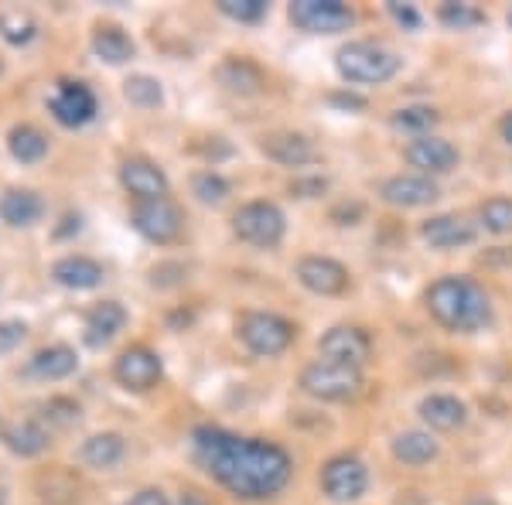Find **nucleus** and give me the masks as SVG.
Segmentation results:
<instances>
[{
	"instance_id": "f257e3e1",
	"label": "nucleus",
	"mask_w": 512,
	"mask_h": 505,
	"mask_svg": "<svg viewBox=\"0 0 512 505\" xmlns=\"http://www.w3.org/2000/svg\"><path fill=\"white\" fill-rule=\"evenodd\" d=\"M192 458L212 482L243 502L274 499L294 478V458L280 444L209 424L192 430Z\"/></svg>"
},
{
	"instance_id": "f03ea898",
	"label": "nucleus",
	"mask_w": 512,
	"mask_h": 505,
	"mask_svg": "<svg viewBox=\"0 0 512 505\" xmlns=\"http://www.w3.org/2000/svg\"><path fill=\"white\" fill-rule=\"evenodd\" d=\"M427 314L451 335H478L492 328L495 304L485 284H478L468 273H444L424 291Z\"/></svg>"
},
{
	"instance_id": "7ed1b4c3",
	"label": "nucleus",
	"mask_w": 512,
	"mask_h": 505,
	"mask_svg": "<svg viewBox=\"0 0 512 505\" xmlns=\"http://www.w3.org/2000/svg\"><path fill=\"white\" fill-rule=\"evenodd\" d=\"M400 69H403L400 55L369 38L345 41L335 52V72L349 86H386L390 79L400 76Z\"/></svg>"
},
{
	"instance_id": "20e7f679",
	"label": "nucleus",
	"mask_w": 512,
	"mask_h": 505,
	"mask_svg": "<svg viewBox=\"0 0 512 505\" xmlns=\"http://www.w3.org/2000/svg\"><path fill=\"white\" fill-rule=\"evenodd\" d=\"M236 338L256 359H277L297 342V325L277 311H243L236 318Z\"/></svg>"
},
{
	"instance_id": "39448f33",
	"label": "nucleus",
	"mask_w": 512,
	"mask_h": 505,
	"mask_svg": "<svg viewBox=\"0 0 512 505\" xmlns=\"http://www.w3.org/2000/svg\"><path fill=\"white\" fill-rule=\"evenodd\" d=\"M287 233V215L270 198H253L233 215V236L256 250H277Z\"/></svg>"
},
{
	"instance_id": "423d86ee",
	"label": "nucleus",
	"mask_w": 512,
	"mask_h": 505,
	"mask_svg": "<svg viewBox=\"0 0 512 505\" xmlns=\"http://www.w3.org/2000/svg\"><path fill=\"white\" fill-rule=\"evenodd\" d=\"M297 383H301V389L311 400H321V403H352L355 396L366 389L362 369L338 366V362H328V359H318V362H311V366H304Z\"/></svg>"
},
{
	"instance_id": "0eeeda50",
	"label": "nucleus",
	"mask_w": 512,
	"mask_h": 505,
	"mask_svg": "<svg viewBox=\"0 0 512 505\" xmlns=\"http://www.w3.org/2000/svg\"><path fill=\"white\" fill-rule=\"evenodd\" d=\"M287 18L304 35H342L355 24V11L342 0H294Z\"/></svg>"
},
{
	"instance_id": "6e6552de",
	"label": "nucleus",
	"mask_w": 512,
	"mask_h": 505,
	"mask_svg": "<svg viewBox=\"0 0 512 505\" xmlns=\"http://www.w3.org/2000/svg\"><path fill=\"white\" fill-rule=\"evenodd\" d=\"M130 226L137 229L147 243L171 246L185 233V212L178 209L171 198H158V202H137L130 209Z\"/></svg>"
},
{
	"instance_id": "1a4fd4ad",
	"label": "nucleus",
	"mask_w": 512,
	"mask_h": 505,
	"mask_svg": "<svg viewBox=\"0 0 512 505\" xmlns=\"http://www.w3.org/2000/svg\"><path fill=\"white\" fill-rule=\"evenodd\" d=\"M318 482L332 502H355L369 492V468L355 454H335L321 465Z\"/></svg>"
},
{
	"instance_id": "9d476101",
	"label": "nucleus",
	"mask_w": 512,
	"mask_h": 505,
	"mask_svg": "<svg viewBox=\"0 0 512 505\" xmlns=\"http://www.w3.org/2000/svg\"><path fill=\"white\" fill-rule=\"evenodd\" d=\"M318 352L321 359L338 362V366L366 369L373 359V338L359 325H332L318 338Z\"/></svg>"
},
{
	"instance_id": "9b49d317",
	"label": "nucleus",
	"mask_w": 512,
	"mask_h": 505,
	"mask_svg": "<svg viewBox=\"0 0 512 505\" xmlns=\"http://www.w3.org/2000/svg\"><path fill=\"white\" fill-rule=\"evenodd\" d=\"M294 273H297V284L318 297H342L352 287L349 267L338 263L335 256H321V253L301 256Z\"/></svg>"
},
{
	"instance_id": "f8f14e48",
	"label": "nucleus",
	"mask_w": 512,
	"mask_h": 505,
	"mask_svg": "<svg viewBox=\"0 0 512 505\" xmlns=\"http://www.w3.org/2000/svg\"><path fill=\"white\" fill-rule=\"evenodd\" d=\"M164 376V362L161 355L154 349H147V345H130V349H123L117 355V362H113V379L130 389V393H151L154 386L161 383Z\"/></svg>"
},
{
	"instance_id": "ddd939ff",
	"label": "nucleus",
	"mask_w": 512,
	"mask_h": 505,
	"mask_svg": "<svg viewBox=\"0 0 512 505\" xmlns=\"http://www.w3.org/2000/svg\"><path fill=\"white\" fill-rule=\"evenodd\" d=\"M420 239H424L427 250L437 253L465 250V246H472L478 239V222L461 212H441L420 222Z\"/></svg>"
},
{
	"instance_id": "4468645a",
	"label": "nucleus",
	"mask_w": 512,
	"mask_h": 505,
	"mask_svg": "<svg viewBox=\"0 0 512 505\" xmlns=\"http://www.w3.org/2000/svg\"><path fill=\"white\" fill-rule=\"evenodd\" d=\"M403 157H407V164L414 168V175H424V178H441V175H451L454 168L461 164V151L451 144V140L444 137H417L410 140L407 147H403Z\"/></svg>"
},
{
	"instance_id": "2eb2a0df",
	"label": "nucleus",
	"mask_w": 512,
	"mask_h": 505,
	"mask_svg": "<svg viewBox=\"0 0 512 505\" xmlns=\"http://www.w3.org/2000/svg\"><path fill=\"white\" fill-rule=\"evenodd\" d=\"M96 110H99L96 93L79 79H62L55 96L48 99V113L55 117V123H62V127H69V130L86 127V123L96 117Z\"/></svg>"
},
{
	"instance_id": "dca6fc26",
	"label": "nucleus",
	"mask_w": 512,
	"mask_h": 505,
	"mask_svg": "<svg viewBox=\"0 0 512 505\" xmlns=\"http://www.w3.org/2000/svg\"><path fill=\"white\" fill-rule=\"evenodd\" d=\"M379 198L393 209H427L441 198V188H437L434 178H424V175H393L379 185Z\"/></svg>"
},
{
	"instance_id": "f3484780",
	"label": "nucleus",
	"mask_w": 512,
	"mask_h": 505,
	"mask_svg": "<svg viewBox=\"0 0 512 505\" xmlns=\"http://www.w3.org/2000/svg\"><path fill=\"white\" fill-rule=\"evenodd\" d=\"M120 185L127 188V195H134V202H158L171 192L168 175L147 157H127L120 164Z\"/></svg>"
},
{
	"instance_id": "a211bd4d",
	"label": "nucleus",
	"mask_w": 512,
	"mask_h": 505,
	"mask_svg": "<svg viewBox=\"0 0 512 505\" xmlns=\"http://www.w3.org/2000/svg\"><path fill=\"white\" fill-rule=\"evenodd\" d=\"M260 151L270 157V161L284 164V168H308V164L321 161V151L315 147V140L294 134V130H277V134H267L260 140Z\"/></svg>"
},
{
	"instance_id": "6ab92c4d",
	"label": "nucleus",
	"mask_w": 512,
	"mask_h": 505,
	"mask_svg": "<svg viewBox=\"0 0 512 505\" xmlns=\"http://www.w3.org/2000/svg\"><path fill=\"white\" fill-rule=\"evenodd\" d=\"M420 420L427 424L431 434H454L468 424V403L458 400L454 393H431L420 400Z\"/></svg>"
},
{
	"instance_id": "aec40b11",
	"label": "nucleus",
	"mask_w": 512,
	"mask_h": 505,
	"mask_svg": "<svg viewBox=\"0 0 512 505\" xmlns=\"http://www.w3.org/2000/svg\"><path fill=\"white\" fill-rule=\"evenodd\" d=\"M52 280L65 291H93L106 280L103 263L93 260V256H62V260L52 263Z\"/></svg>"
},
{
	"instance_id": "412c9836",
	"label": "nucleus",
	"mask_w": 512,
	"mask_h": 505,
	"mask_svg": "<svg viewBox=\"0 0 512 505\" xmlns=\"http://www.w3.org/2000/svg\"><path fill=\"white\" fill-rule=\"evenodd\" d=\"M127 321H130V314L120 301L93 304V308L86 311V345H93V349H99V345H110L113 338L127 328Z\"/></svg>"
},
{
	"instance_id": "4be33fe9",
	"label": "nucleus",
	"mask_w": 512,
	"mask_h": 505,
	"mask_svg": "<svg viewBox=\"0 0 512 505\" xmlns=\"http://www.w3.org/2000/svg\"><path fill=\"white\" fill-rule=\"evenodd\" d=\"M390 451L403 468H427L431 461H437L441 444H437V437L431 430H400V434L393 437Z\"/></svg>"
},
{
	"instance_id": "5701e85b",
	"label": "nucleus",
	"mask_w": 512,
	"mask_h": 505,
	"mask_svg": "<svg viewBox=\"0 0 512 505\" xmlns=\"http://www.w3.org/2000/svg\"><path fill=\"white\" fill-rule=\"evenodd\" d=\"M45 215V202L38 198V192L31 188H7L0 195V219L11 229H28Z\"/></svg>"
},
{
	"instance_id": "b1692460",
	"label": "nucleus",
	"mask_w": 512,
	"mask_h": 505,
	"mask_svg": "<svg viewBox=\"0 0 512 505\" xmlns=\"http://www.w3.org/2000/svg\"><path fill=\"white\" fill-rule=\"evenodd\" d=\"M216 79L222 82V89H229L233 96H256L267 89V76L263 69L250 59H226L216 69Z\"/></svg>"
},
{
	"instance_id": "393cba45",
	"label": "nucleus",
	"mask_w": 512,
	"mask_h": 505,
	"mask_svg": "<svg viewBox=\"0 0 512 505\" xmlns=\"http://www.w3.org/2000/svg\"><path fill=\"white\" fill-rule=\"evenodd\" d=\"M123 458H127V441H123L120 434H113V430H103V434L86 437L79 447V461L89 468H96V471L117 468Z\"/></svg>"
},
{
	"instance_id": "a878e982",
	"label": "nucleus",
	"mask_w": 512,
	"mask_h": 505,
	"mask_svg": "<svg viewBox=\"0 0 512 505\" xmlns=\"http://www.w3.org/2000/svg\"><path fill=\"white\" fill-rule=\"evenodd\" d=\"M76 369H79V355L69 345H48V349L31 355L28 362V376L35 379H65Z\"/></svg>"
},
{
	"instance_id": "bb28decb",
	"label": "nucleus",
	"mask_w": 512,
	"mask_h": 505,
	"mask_svg": "<svg viewBox=\"0 0 512 505\" xmlns=\"http://www.w3.org/2000/svg\"><path fill=\"white\" fill-rule=\"evenodd\" d=\"M93 55L106 65H123L137 55V45L117 24H103V28L93 31Z\"/></svg>"
},
{
	"instance_id": "cd10ccee",
	"label": "nucleus",
	"mask_w": 512,
	"mask_h": 505,
	"mask_svg": "<svg viewBox=\"0 0 512 505\" xmlns=\"http://www.w3.org/2000/svg\"><path fill=\"white\" fill-rule=\"evenodd\" d=\"M441 123V113L427 103H410V106H400V110L390 117V127L396 134H407V137H431L434 127Z\"/></svg>"
},
{
	"instance_id": "c85d7f7f",
	"label": "nucleus",
	"mask_w": 512,
	"mask_h": 505,
	"mask_svg": "<svg viewBox=\"0 0 512 505\" xmlns=\"http://www.w3.org/2000/svg\"><path fill=\"white\" fill-rule=\"evenodd\" d=\"M7 151L18 164H38L48 154V137L41 134L35 123H18V127L7 134Z\"/></svg>"
},
{
	"instance_id": "c756f323",
	"label": "nucleus",
	"mask_w": 512,
	"mask_h": 505,
	"mask_svg": "<svg viewBox=\"0 0 512 505\" xmlns=\"http://www.w3.org/2000/svg\"><path fill=\"white\" fill-rule=\"evenodd\" d=\"M4 444L21 458H35L48 447V430L38 420H21V424H11L4 430Z\"/></svg>"
},
{
	"instance_id": "7c9ffc66",
	"label": "nucleus",
	"mask_w": 512,
	"mask_h": 505,
	"mask_svg": "<svg viewBox=\"0 0 512 505\" xmlns=\"http://www.w3.org/2000/svg\"><path fill=\"white\" fill-rule=\"evenodd\" d=\"M478 229L492 236H512V198L492 195L478 205Z\"/></svg>"
},
{
	"instance_id": "2f4dec72",
	"label": "nucleus",
	"mask_w": 512,
	"mask_h": 505,
	"mask_svg": "<svg viewBox=\"0 0 512 505\" xmlns=\"http://www.w3.org/2000/svg\"><path fill=\"white\" fill-rule=\"evenodd\" d=\"M38 35V21L31 18L21 7H4L0 11V38L11 41V45H31Z\"/></svg>"
},
{
	"instance_id": "473e14b6",
	"label": "nucleus",
	"mask_w": 512,
	"mask_h": 505,
	"mask_svg": "<svg viewBox=\"0 0 512 505\" xmlns=\"http://www.w3.org/2000/svg\"><path fill=\"white\" fill-rule=\"evenodd\" d=\"M437 21L448 31H475L489 21V14L475 4H441L437 7Z\"/></svg>"
},
{
	"instance_id": "72a5a7b5",
	"label": "nucleus",
	"mask_w": 512,
	"mask_h": 505,
	"mask_svg": "<svg viewBox=\"0 0 512 505\" xmlns=\"http://www.w3.org/2000/svg\"><path fill=\"white\" fill-rule=\"evenodd\" d=\"M123 96H127V103L137 106V110H158L164 103V89L154 76H130L123 82Z\"/></svg>"
},
{
	"instance_id": "f704fd0d",
	"label": "nucleus",
	"mask_w": 512,
	"mask_h": 505,
	"mask_svg": "<svg viewBox=\"0 0 512 505\" xmlns=\"http://www.w3.org/2000/svg\"><path fill=\"white\" fill-rule=\"evenodd\" d=\"M229 181L219 175V171H198L192 175V195L198 198L202 205H222L229 198Z\"/></svg>"
},
{
	"instance_id": "c9c22d12",
	"label": "nucleus",
	"mask_w": 512,
	"mask_h": 505,
	"mask_svg": "<svg viewBox=\"0 0 512 505\" xmlns=\"http://www.w3.org/2000/svg\"><path fill=\"white\" fill-rule=\"evenodd\" d=\"M216 7H219V14H226V18L236 24H260L270 11L267 0H219Z\"/></svg>"
},
{
	"instance_id": "e433bc0d",
	"label": "nucleus",
	"mask_w": 512,
	"mask_h": 505,
	"mask_svg": "<svg viewBox=\"0 0 512 505\" xmlns=\"http://www.w3.org/2000/svg\"><path fill=\"white\" fill-rule=\"evenodd\" d=\"M28 338V325L24 321H0V352H14Z\"/></svg>"
},
{
	"instance_id": "4c0bfd02",
	"label": "nucleus",
	"mask_w": 512,
	"mask_h": 505,
	"mask_svg": "<svg viewBox=\"0 0 512 505\" xmlns=\"http://www.w3.org/2000/svg\"><path fill=\"white\" fill-rule=\"evenodd\" d=\"M390 14L403 31H420V24H424V18H420V11L414 4H390Z\"/></svg>"
},
{
	"instance_id": "58836bf2",
	"label": "nucleus",
	"mask_w": 512,
	"mask_h": 505,
	"mask_svg": "<svg viewBox=\"0 0 512 505\" xmlns=\"http://www.w3.org/2000/svg\"><path fill=\"white\" fill-rule=\"evenodd\" d=\"M328 188V178H321V175H311V178H294L291 181V192L297 198H318L321 192Z\"/></svg>"
},
{
	"instance_id": "ea45409f",
	"label": "nucleus",
	"mask_w": 512,
	"mask_h": 505,
	"mask_svg": "<svg viewBox=\"0 0 512 505\" xmlns=\"http://www.w3.org/2000/svg\"><path fill=\"white\" fill-rule=\"evenodd\" d=\"M328 103L338 106V110H352V113L366 110V96H359V93H332Z\"/></svg>"
},
{
	"instance_id": "a19ab883",
	"label": "nucleus",
	"mask_w": 512,
	"mask_h": 505,
	"mask_svg": "<svg viewBox=\"0 0 512 505\" xmlns=\"http://www.w3.org/2000/svg\"><path fill=\"white\" fill-rule=\"evenodd\" d=\"M127 505H175V502H171L161 488H140V492Z\"/></svg>"
},
{
	"instance_id": "79ce46f5",
	"label": "nucleus",
	"mask_w": 512,
	"mask_h": 505,
	"mask_svg": "<svg viewBox=\"0 0 512 505\" xmlns=\"http://www.w3.org/2000/svg\"><path fill=\"white\" fill-rule=\"evenodd\" d=\"M82 233V215L79 212H65L62 215V226H55V239H69Z\"/></svg>"
},
{
	"instance_id": "37998d69",
	"label": "nucleus",
	"mask_w": 512,
	"mask_h": 505,
	"mask_svg": "<svg viewBox=\"0 0 512 505\" xmlns=\"http://www.w3.org/2000/svg\"><path fill=\"white\" fill-rule=\"evenodd\" d=\"M175 505H212V499L205 492H198V488H185V492H178Z\"/></svg>"
},
{
	"instance_id": "c03bdc74",
	"label": "nucleus",
	"mask_w": 512,
	"mask_h": 505,
	"mask_svg": "<svg viewBox=\"0 0 512 505\" xmlns=\"http://www.w3.org/2000/svg\"><path fill=\"white\" fill-rule=\"evenodd\" d=\"M499 137H502V140H506V144L512 147V110L506 113V117H502V120H499Z\"/></svg>"
},
{
	"instance_id": "a18cd8bd",
	"label": "nucleus",
	"mask_w": 512,
	"mask_h": 505,
	"mask_svg": "<svg viewBox=\"0 0 512 505\" xmlns=\"http://www.w3.org/2000/svg\"><path fill=\"white\" fill-rule=\"evenodd\" d=\"M461 505H499V502L489 499V495H468V499L461 502Z\"/></svg>"
},
{
	"instance_id": "49530a36",
	"label": "nucleus",
	"mask_w": 512,
	"mask_h": 505,
	"mask_svg": "<svg viewBox=\"0 0 512 505\" xmlns=\"http://www.w3.org/2000/svg\"><path fill=\"white\" fill-rule=\"evenodd\" d=\"M506 21H509V28H512V7H509V14H506Z\"/></svg>"
},
{
	"instance_id": "de8ad7c7",
	"label": "nucleus",
	"mask_w": 512,
	"mask_h": 505,
	"mask_svg": "<svg viewBox=\"0 0 512 505\" xmlns=\"http://www.w3.org/2000/svg\"><path fill=\"white\" fill-rule=\"evenodd\" d=\"M0 505H7V502H4V495H0Z\"/></svg>"
},
{
	"instance_id": "09e8293b",
	"label": "nucleus",
	"mask_w": 512,
	"mask_h": 505,
	"mask_svg": "<svg viewBox=\"0 0 512 505\" xmlns=\"http://www.w3.org/2000/svg\"><path fill=\"white\" fill-rule=\"evenodd\" d=\"M0 72H4V62H0Z\"/></svg>"
}]
</instances>
